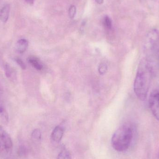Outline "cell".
Listing matches in <instances>:
<instances>
[{
    "label": "cell",
    "mask_w": 159,
    "mask_h": 159,
    "mask_svg": "<svg viewBox=\"0 0 159 159\" xmlns=\"http://www.w3.org/2000/svg\"><path fill=\"white\" fill-rule=\"evenodd\" d=\"M103 23L107 29L110 30L112 28V21L109 17L106 16L104 19Z\"/></svg>",
    "instance_id": "obj_14"
},
{
    "label": "cell",
    "mask_w": 159,
    "mask_h": 159,
    "mask_svg": "<svg viewBox=\"0 0 159 159\" xmlns=\"http://www.w3.org/2000/svg\"><path fill=\"white\" fill-rule=\"evenodd\" d=\"M133 137L132 128L129 125H123L119 128L112 136V147L118 152H124L129 147Z\"/></svg>",
    "instance_id": "obj_2"
},
{
    "label": "cell",
    "mask_w": 159,
    "mask_h": 159,
    "mask_svg": "<svg viewBox=\"0 0 159 159\" xmlns=\"http://www.w3.org/2000/svg\"><path fill=\"white\" fill-rule=\"evenodd\" d=\"M4 70L6 75L7 78L13 79V77H15V71L8 64H7L5 66Z\"/></svg>",
    "instance_id": "obj_11"
},
{
    "label": "cell",
    "mask_w": 159,
    "mask_h": 159,
    "mask_svg": "<svg viewBox=\"0 0 159 159\" xmlns=\"http://www.w3.org/2000/svg\"><path fill=\"white\" fill-rule=\"evenodd\" d=\"M157 90H158V91L159 93V89H157Z\"/></svg>",
    "instance_id": "obj_20"
},
{
    "label": "cell",
    "mask_w": 159,
    "mask_h": 159,
    "mask_svg": "<svg viewBox=\"0 0 159 159\" xmlns=\"http://www.w3.org/2000/svg\"><path fill=\"white\" fill-rule=\"evenodd\" d=\"M64 132V129L62 127L59 126H57L51 134V140L55 143H60L63 137Z\"/></svg>",
    "instance_id": "obj_6"
},
{
    "label": "cell",
    "mask_w": 159,
    "mask_h": 159,
    "mask_svg": "<svg viewBox=\"0 0 159 159\" xmlns=\"http://www.w3.org/2000/svg\"><path fill=\"white\" fill-rule=\"evenodd\" d=\"M0 119L2 122L7 124L8 121V115L5 107L0 103Z\"/></svg>",
    "instance_id": "obj_9"
},
{
    "label": "cell",
    "mask_w": 159,
    "mask_h": 159,
    "mask_svg": "<svg viewBox=\"0 0 159 159\" xmlns=\"http://www.w3.org/2000/svg\"><path fill=\"white\" fill-rule=\"evenodd\" d=\"M76 8L75 6H71L69 8V15L70 18L71 19L74 18L76 14Z\"/></svg>",
    "instance_id": "obj_16"
},
{
    "label": "cell",
    "mask_w": 159,
    "mask_h": 159,
    "mask_svg": "<svg viewBox=\"0 0 159 159\" xmlns=\"http://www.w3.org/2000/svg\"><path fill=\"white\" fill-rule=\"evenodd\" d=\"M104 0H95L96 2L98 4H102L103 3Z\"/></svg>",
    "instance_id": "obj_19"
},
{
    "label": "cell",
    "mask_w": 159,
    "mask_h": 159,
    "mask_svg": "<svg viewBox=\"0 0 159 159\" xmlns=\"http://www.w3.org/2000/svg\"><path fill=\"white\" fill-rule=\"evenodd\" d=\"M107 67L105 63H102L99 65L98 71L101 75H103L107 71Z\"/></svg>",
    "instance_id": "obj_15"
},
{
    "label": "cell",
    "mask_w": 159,
    "mask_h": 159,
    "mask_svg": "<svg viewBox=\"0 0 159 159\" xmlns=\"http://www.w3.org/2000/svg\"><path fill=\"white\" fill-rule=\"evenodd\" d=\"M10 11V6L8 4L5 5L0 9V21L6 23L8 20Z\"/></svg>",
    "instance_id": "obj_7"
},
{
    "label": "cell",
    "mask_w": 159,
    "mask_h": 159,
    "mask_svg": "<svg viewBox=\"0 0 159 159\" xmlns=\"http://www.w3.org/2000/svg\"><path fill=\"white\" fill-rule=\"evenodd\" d=\"M15 61L16 62L17 64L21 68L22 70H25L26 69V65L23 61L19 57H16L15 59Z\"/></svg>",
    "instance_id": "obj_17"
},
{
    "label": "cell",
    "mask_w": 159,
    "mask_h": 159,
    "mask_svg": "<svg viewBox=\"0 0 159 159\" xmlns=\"http://www.w3.org/2000/svg\"><path fill=\"white\" fill-rule=\"evenodd\" d=\"M32 138L34 141L39 142L41 140L42 134H41V131L38 129H34L32 133Z\"/></svg>",
    "instance_id": "obj_13"
},
{
    "label": "cell",
    "mask_w": 159,
    "mask_h": 159,
    "mask_svg": "<svg viewBox=\"0 0 159 159\" xmlns=\"http://www.w3.org/2000/svg\"><path fill=\"white\" fill-rule=\"evenodd\" d=\"M13 143L8 133L0 126V157L7 159L12 155Z\"/></svg>",
    "instance_id": "obj_3"
},
{
    "label": "cell",
    "mask_w": 159,
    "mask_h": 159,
    "mask_svg": "<svg viewBox=\"0 0 159 159\" xmlns=\"http://www.w3.org/2000/svg\"><path fill=\"white\" fill-rule=\"evenodd\" d=\"M149 105L152 114L159 121V93L157 90L154 91L150 94Z\"/></svg>",
    "instance_id": "obj_5"
},
{
    "label": "cell",
    "mask_w": 159,
    "mask_h": 159,
    "mask_svg": "<svg viewBox=\"0 0 159 159\" xmlns=\"http://www.w3.org/2000/svg\"><path fill=\"white\" fill-rule=\"evenodd\" d=\"M28 46L29 43L27 40L25 39H20L16 44V50L19 53L22 54L27 50Z\"/></svg>",
    "instance_id": "obj_8"
},
{
    "label": "cell",
    "mask_w": 159,
    "mask_h": 159,
    "mask_svg": "<svg viewBox=\"0 0 159 159\" xmlns=\"http://www.w3.org/2000/svg\"><path fill=\"white\" fill-rule=\"evenodd\" d=\"M57 159H72L70 152L66 149H63L60 152Z\"/></svg>",
    "instance_id": "obj_12"
},
{
    "label": "cell",
    "mask_w": 159,
    "mask_h": 159,
    "mask_svg": "<svg viewBox=\"0 0 159 159\" xmlns=\"http://www.w3.org/2000/svg\"><path fill=\"white\" fill-rule=\"evenodd\" d=\"M144 48L146 52L150 54L159 53L158 30L153 29L148 33L145 41Z\"/></svg>",
    "instance_id": "obj_4"
},
{
    "label": "cell",
    "mask_w": 159,
    "mask_h": 159,
    "mask_svg": "<svg viewBox=\"0 0 159 159\" xmlns=\"http://www.w3.org/2000/svg\"><path fill=\"white\" fill-rule=\"evenodd\" d=\"M28 3L30 4H33L34 3V0H25Z\"/></svg>",
    "instance_id": "obj_18"
},
{
    "label": "cell",
    "mask_w": 159,
    "mask_h": 159,
    "mask_svg": "<svg viewBox=\"0 0 159 159\" xmlns=\"http://www.w3.org/2000/svg\"><path fill=\"white\" fill-rule=\"evenodd\" d=\"M28 61V62L36 70H41L43 69V66L36 58L33 57H29Z\"/></svg>",
    "instance_id": "obj_10"
},
{
    "label": "cell",
    "mask_w": 159,
    "mask_h": 159,
    "mask_svg": "<svg viewBox=\"0 0 159 159\" xmlns=\"http://www.w3.org/2000/svg\"><path fill=\"white\" fill-rule=\"evenodd\" d=\"M152 77L150 64L146 59L140 61L134 80V89L137 97L142 101L146 99Z\"/></svg>",
    "instance_id": "obj_1"
}]
</instances>
